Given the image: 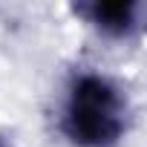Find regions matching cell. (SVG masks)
I'll use <instances>...</instances> for the list:
<instances>
[{"instance_id": "obj_1", "label": "cell", "mask_w": 147, "mask_h": 147, "mask_svg": "<svg viewBox=\"0 0 147 147\" xmlns=\"http://www.w3.org/2000/svg\"><path fill=\"white\" fill-rule=\"evenodd\" d=\"M127 107L118 87L95 72H84L72 81L66 110H63V133L78 147H113L124 136Z\"/></svg>"}, {"instance_id": "obj_3", "label": "cell", "mask_w": 147, "mask_h": 147, "mask_svg": "<svg viewBox=\"0 0 147 147\" xmlns=\"http://www.w3.org/2000/svg\"><path fill=\"white\" fill-rule=\"evenodd\" d=\"M0 147H12V144H6V141H3V138H0Z\"/></svg>"}, {"instance_id": "obj_2", "label": "cell", "mask_w": 147, "mask_h": 147, "mask_svg": "<svg viewBox=\"0 0 147 147\" xmlns=\"http://www.w3.org/2000/svg\"><path fill=\"white\" fill-rule=\"evenodd\" d=\"M78 15H84L92 26H98L107 35H130L141 26L144 3L138 0H124V3H81L75 6Z\"/></svg>"}]
</instances>
